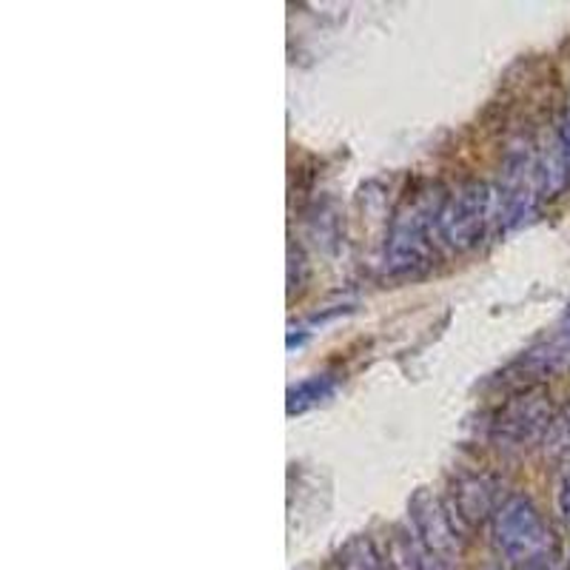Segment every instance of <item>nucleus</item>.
<instances>
[{
  "label": "nucleus",
  "instance_id": "1",
  "mask_svg": "<svg viewBox=\"0 0 570 570\" xmlns=\"http://www.w3.org/2000/svg\"><path fill=\"white\" fill-rule=\"evenodd\" d=\"M493 537L499 551L519 564L544 562L553 548V539L537 508L522 497H511L493 517Z\"/></svg>",
  "mask_w": 570,
  "mask_h": 570
},
{
  "label": "nucleus",
  "instance_id": "2",
  "mask_svg": "<svg viewBox=\"0 0 570 570\" xmlns=\"http://www.w3.org/2000/svg\"><path fill=\"white\" fill-rule=\"evenodd\" d=\"M436 220H440V208L434 206L431 197H416L414 203H409L405 212H400V217L394 220L389 252H385L389 268L411 272V268L422 266L428 257V237H431Z\"/></svg>",
  "mask_w": 570,
  "mask_h": 570
},
{
  "label": "nucleus",
  "instance_id": "3",
  "mask_svg": "<svg viewBox=\"0 0 570 570\" xmlns=\"http://www.w3.org/2000/svg\"><path fill=\"white\" fill-rule=\"evenodd\" d=\"M488 212H491V195L480 183L460 188L445 206H440V237L451 248H471L480 240L482 228H485Z\"/></svg>",
  "mask_w": 570,
  "mask_h": 570
},
{
  "label": "nucleus",
  "instance_id": "4",
  "mask_svg": "<svg viewBox=\"0 0 570 570\" xmlns=\"http://www.w3.org/2000/svg\"><path fill=\"white\" fill-rule=\"evenodd\" d=\"M411 522H414L416 539L431 557H448L460 548V528L454 517L428 491H420L411 499Z\"/></svg>",
  "mask_w": 570,
  "mask_h": 570
},
{
  "label": "nucleus",
  "instance_id": "5",
  "mask_svg": "<svg viewBox=\"0 0 570 570\" xmlns=\"http://www.w3.org/2000/svg\"><path fill=\"white\" fill-rule=\"evenodd\" d=\"M551 411L539 396H522L511 402L497 420V434L511 442H528L551 425Z\"/></svg>",
  "mask_w": 570,
  "mask_h": 570
},
{
  "label": "nucleus",
  "instance_id": "6",
  "mask_svg": "<svg viewBox=\"0 0 570 570\" xmlns=\"http://www.w3.org/2000/svg\"><path fill=\"white\" fill-rule=\"evenodd\" d=\"M522 365H525L528 374H553V371L570 368V305L564 312L562 323H559L557 334L551 340H544L542 345H537L533 351H528L522 356Z\"/></svg>",
  "mask_w": 570,
  "mask_h": 570
},
{
  "label": "nucleus",
  "instance_id": "7",
  "mask_svg": "<svg viewBox=\"0 0 570 570\" xmlns=\"http://www.w3.org/2000/svg\"><path fill=\"white\" fill-rule=\"evenodd\" d=\"M456 502V519L462 522H476V519L485 517L493 505V485L482 476H471V480H462L460 488L454 491Z\"/></svg>",
  "mask_w": 570,
  "mask_h": 570
},
{
  "label": "nucleus",
  "instance_id": "8",
  "mask_svg": "<svg viewBox=\"0 0 570 570\" xmlns=\"http://www.w3.org/2000/svg\"><path fill=\"white\" fill-rule=\"evenodd\" d=\"M340 568L343 570H389L385 559L376 553L374 544L365 537H356L340 551Z\"/></svg>",
  "mask_w": 570,
  "mask_h": 570
},
{
  "label": "nucleus",
  "instance_id": "9",
  "mask_svg": "<svg viewBox=\"0 0 570 570\" xmlns=\"http://www.w3.org/2000/svg\"><path fill=\"white\" fill-rule=\"evenodd\" d=\"M328 394H331L328 376H312V380L299 383L297 389H292V394H288V414H303V411L317 405V402L325 400Z\"/></svg>",
  "mask_w": 570,
  "mask_h": 570
},
{
  "label": "nucleus",
  "instance_id": "10",
  "mask_svg": "<svg viewBox=\"0 0 570 570\" xmlns=\"http://www.w3.org/2000/svg\"><path fill=\"white\" fill-rule=\"evenodd\" d=\"M551 436L559 448H570V405L551 422Z\"/></svg>",
  "mask_w": 570,
  "mask_h": 570
},
{
  "label": "nucleus",
  "instance_id": "11",
  "mask_svg": "<svg viewBox=\"0 0 570 570\" xmlns=\"http://www.w3.org/2000/svg\"><path fill=\"white\" fill-rule=\"evenodd\" d=\"M559 511H562L564 525L570 528V473L562 480V488H559Z\"/></svg>",
  "mask_w": 570,
  "mask_h": 570
},
{
  "label": "nucleus",
  "instance_id": "12",
  "mask_svg": "<svg viewBox=\"0 0 570 570\" xmlns=\"http://www.w3.org/2000/svg\"><path fill=\"white\" fill-rule=\"evenodd\" d=\"M562 166L570 175V104H568V115H564V126H562Z\"/></svg>",
  "mask_w": 570,
  "mask_h": 570
},
{
  "label": "nucleus",
  "instance_id": "13",
  "mask_svg": "<svg viewBox=\"0 0 570 570\" xmlns=\"http://www.w3.org/2000/svg\"><path fill=\"white\" fill-rule=\"evenodd\" d=\"M522 570H553V568L548 562H533V564H525Z\"/></svg>",
  "mask_w": 570,
  "mask_h": 570
}]
</instances>
